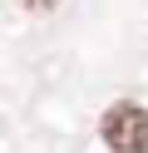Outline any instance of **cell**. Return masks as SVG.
<instances>
[{
	"instance_id": "6da1fadb",
	"label": "cell",
	"mask_w": 148,
	"mask_h": 153,
	"mask_svg": "<svg viewBox=\"0 0 148 153\" xmlns=\"http://www.w3.org/2000/svg\"><path fill=\"white\" fill-rule=\"evenodd\" d=\"M104 143L114 153H148V109L138 104H114L104 114Z\"/></svg>"
},
{
	"instance_id": "7a4b0ae2",
	"label": "cell",
	"mask_w": 148,
	"mask_h": 153,
	"mask_svg": "<svg viewBox=\"0 0 148 153\" xmlns=\"http://www.w3.org/2000/svg\"><path fill=\"white\" fill-rule=\"evenodd\" d=\"M20 5H25V10H35V15H45V10H54L59 0H20Z\"/></svg>"
}]
</instances>
